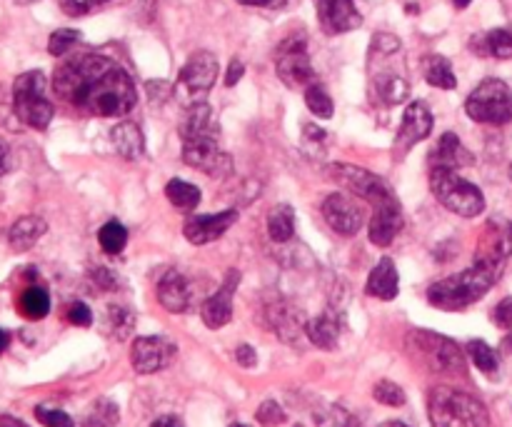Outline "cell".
Wrapping results in <instances>:
<instances>
[{
	"instance_id": "cell-7",
	"label": "cell",
	"mask_w": 512,
	"mask_h": 427,
	"mask_svg": "<svg viewBox=\"0 0 512 427\" xmlns=\"http://www.w3.org/2000/svg\"><path fill=\"white\" fill-rule=\"evenodd\" d=\"M218 80V58L210 50H200L188 58L178 75V83L173 85V95L183 108H195L208 100V93L213 90Z\"/></svg>"
},
{
	"instance_id": "cell-4",
	"label": "cell",
	"mask_w": 512,
	"mask_h": 427,
	"mask_svg": "<svg viewBox=\"0 0 512 427\" xmlns=\"http://www.w3.org/2000/svg\"><path fill=\"white\" fill-rule=\"evenodd\" d=\"M428 415L433 427H490L485 405L473 395L450 385H438L428 395Z\"/></svg>"
},
{
	"instance_id": "cell-45",
	"label": "cell",
	"mask_w": 512,
	"mask_h": 427,
	"mask_svg": "<svg viewBox=\"0 0 512 427\" xmlns=\"http://www.w3.org/2000/svg\"><path fill=\"white\" fill-rule=\"evenodd\" d=\"M493 320L498 328H508V330L512 328V298L500 300L498 308H495L493 313Z\"/></svg>"
},
{
	"instance_id": "cell-41",
	"label": "cell",
	"mask_w": 512,
	"mask_h": 427,
	"mask_svg": "<svg viewBox=\"0 0 512 427\" xmlns=\"http://www.w3.org/2000/svg\"><path fill=\"white\" fill-rule=\"evenodd\" d=\"M133 323L135 318L130 310L120 308V305L118 308H110V325L115 328V335H118V338H128L130 330H133Z\"/></svg>"
},
{
	"instance_id": "cell-55",
	"label": "cell",
	"mask_w": 512,
	"mask_h": 427,
	"mask_svg": "<svg viewBox=\"0 0 512 427\" xmlns=\"http://www.w3.org/2000/svg\"><path fill=\"white\" fill-rule=\"evenodd\" d=\"M380 427H410V425H405V423H400V420H390V423H383Z\"/></svg>"
},
{
	"instance_id": "cell-2",
	"label": "cell",
	"mask_w": 512,
	"mask_h": 427,
	"mask_svg": "<svg viewBox=\"0 0 512 427\" xmlns=\"http://www.w3.org/2000/svg\"><path fill=\"white\" fill-rule=\"evenodd\" d=\"M500 275H503V270L490 268L485 263H473V268L430 285L428 303L438 310H448V313L465 310L478 303L480 298H485L490 288L500 280Z\"/></svg>"
},
{
	"instance_id": "cell-39",
	"label": "cell",
	"mask_w": 512,
	"mask_h": 427,
	"mask_svg": "<svg viewBox=\"0 0 512 427\" xmlns=\"http://www.w3.org/2000/svg\"><path fill=\"white\" fill-rule=\"evenodd\" d=\"M35 418H38L45 427H75L73 418H70L68 413L55 408H45V405H38V408H35Z\"/></svg>"
},
{
	"instance_id": "cell-10",
	"label": "cell",
	"mask_w": 512,
	"mask_h": 427,
	"mask_svg": "<svg viewBox=\"0 0 512 427\" xmlns=\"http://www.w3.org/2000/svg\"><path fill=\"white\" fill-rule=\"evenodd\" d=\"M183 160L195 170H203L210 178L225 180L233 173V158L223 153L218 138L200 135V138H183Z\"/></svg>"
},
{
	"instance_id": "cell-37",
	"label": "cell",
	"mask_w": 512,
	"mask_h": 427,
	"mask_svg": "<svg viewBox=\"0 0 512 427\" xmlns=\"http://www.w3.org/2000/svg\"><path fill=\"white\" fill-rule=\"evenodd\" d=\"M373 398L378 400V403L388 405V408H403L405 405V390L400 388V385L390 383V380H380L378 385L373 388Z\"/></svg>"
},
{
	"instance_id": "cell-9",
	"label": "cell",
	"mask_w": 512,
	"mask_h": 427,
	"mask_svg": "<svg viewBox=\"0 0 512 427\" xmlns=\"http://www.w3.org/2000/svg\"><path fill=\"white\" fill-rule=\"evenodd\" d=\"M328 175H330V180L345 185L350 193L358 195V198H363V200H368V203H373L375 208L383 203H390V200H395V193L390 190V185L380 178V175L370 173V170H365V168H358V165L335 163L328 168Z\"/></svg>"
},
{
	"instance_id": "cell-40",
	"label": "cell",
	"mask_w": 512,
	"mask_h": 427,
	"mask_svg": "<svg viewBox=\"0 0 512 427\" xmlns=\"http://www.w3.org/2000/svg\"><path fill=\"white\" fill-rule=\"evenodd\" d=\"M255 418H258V423L263 427H275L285 423L283 408H280L275 400H265V403L258 408V413H255Z\"/></svg>"
},
{
	"instance_id": "cell-58",
	"label": "cell",
	"mask_w": 512,
	"mask_h": 427,
	"mask_svg": "<svg viewBox=\"0 0 512 427\" xmlns=\"http://www.w3.org/2000/svg\"><path fill=\"white\" fill-rule=\"evenodd\" d=\"M510 238H512V223H510Z\"/></svg>"
},
{
	"instance_id": "cell-19",
	"label": "cell",
	"mask_w": 512,
	"mask_h": 427,
	"mask_svg": "<svg viewBox=\"0 0 512 427\" xmlns=\"http://www.w3.org/2000/svg\"><path fill=\"white\" fill-rule=\"evenodd\" d=\"M158 300L168 313H185L190 308V300H193L185 275L178 270H168L158 283Z\"/></svg>"
},
{
	"instance_id": "cell-50",
	"label": "cell",
	"mask_w": 512,
	"mask_h": 427,
	"mask_svg": "<svg viewBox=\"0 0 512 427\" xmlns=\"http://www.w3.org/2000/svg\"><path fill=\"white\" fill-rule=\"evenodd\" d=\"M150 427H183L178 418H173V415H165V418H158Z\"/></svg>"
},
{
	"instance_id": "cell-54",
	"label": "cell",
	"mask_w": 512,
	"mask_h": 427,
	"mask_svg": "<svg viewBox=\"0 0 512 427\" xmlns=\"http://www.w3.org/2000/svg\"><path fill=\"white\" fill-rule=\"evenodd\" d=\"M470 3H473V0H453V5H455V8H458V10H465Z\"/></svg>"
},
{
	"instance_id": "cell-56",
	"label": "cell",
	"mask_w": 512,
	"mask_h": 427,
	"mask_svg": "<svg viewBox=\"0 0 512 427\" xmlns=\"http://www.w3.org/2000/svg\"><path fill=\"white\" fill-rule=\"evenodd\" d=\"M345 427H363V423H360V420H355V418H348V423H345Z\"/></svg>"
},
{
	"instance_id": "cell-44",
	"label": "cell",
	"mask_w": 512,
	"mask_h": 427,
	"mask_svg": "<svg viewBox=\"0 0 512 427\" xmlns=\"http://www.w3.org/2000/svg\"><path fill=\"white\" fill-rule=\"evenodd\" d=\"M103 3H108V0H63V10L68 15H85Z\"/></svg>"
},
{
	"instance_id": "cell-14",
	"label": "cell",
	"mask_w": 512,
	"mask_h": 427,
	"mask_svg": "<svg viewBox=\"0 0 512 427\" xmlns=\"http://www.w3.org/2000/svg\"><path fill=\"white\" fill-rule=\"evenodd\" d=\"M315 13L320 28L328 35H343L363 25L353 0H315Z\"/></svg>"
},
{
	"instance_id": "cell-18",
	"label": "cell",
	"mask_w": 512,
	"mask_h": 427,
	"mask_svg": "<svg viewBox=\"0 0 512 427\" xmlns=\"http://www.w3.org/2000/svg\"><path fill=\"white\" fill-rule=\"evenodd\" d=\"M235 220H238L235 210H225V213L218 215H198V218H190L185 223L183 233L193 245H208L218 240L223 233H228Z\"/></svg>"
},
{
	"instance_id": "cell-21",
	"label": "cell",
	"mask_w": 512,
	"mask_h": 427,
	"mask_svg": "<svg viewBox=\"0 0 512 427\" xmlns=\"http://www.w3.org/2000/svg\"><path fill=\"white\" fill-rule=\"evenodd\" d=\"M465 165H473V153H470V150L460 143L458 135L445 133L433 153V168L460 170V168H465Z\"/></svg>"
},
{
	"instance_id": "cell-15",
	"label": "cell",
	"mask_w": 512,
	"mask_h": 427,
	"mask_svg": "<svg viewBox=\"0 0 512 427\" xmlns=\"http://www.w3.org/2000/svg\"><path fill=\"white\" fill-rule=\"evenodd\" d=\"M433 130V115H430L428 105L415 100L405 108L403 123H400L398 135H395V153L403 158L418 140H425Z\"/></svg>"
},
{
	"instance_id": "cell-20",
	"label": "cell",
	"mask_w": 512,
	"mask_h": 427,
	"mask_svg": "<svg viewBox=\"0 0 512 427\" xmlns=\"http://www.w3.org/2000/svg\"><path fill=\"white\" fill-rule=\"evenodd\" d=\"M268 320L270 325H273L275 333H278L285 343H295V340L300 338V333L308 328V325L303 323V315H300L293 305L285 303V300H275V303L268 305Z\"/></svg>"
},
{
	"instance_id": "cell-57",
	"label": "cell",
	"mask_w": 512,
	"mask_h": 427,
	"mask_svg": "<svg viewBox=\"0 0 512 427\" xmlns=\"http://www.w3.org/2000/svg\"><path fill=\"white\" fill-rule=\"evenodd\" d=\"M230 427H245V425H240V423H235V425H230Z\"/></svg>"
},
{
	"instance_id": "cell-35",
	"label": "cell",
	"mask_w": 512,
	"mask_h": 427,
	"mask_svg": "<svg viewBox=\"0 0 512 427\" xmlns=\"http://www.w3.org/2000/svg\"><path fill=\"white\" fill-rule=\"evenodd\" d=\"M305 105H308L310 113L318 115V118H333V98H330L328 90H325L323 85L315 83L310 85V88H305Z\"/></svg>"
},
{
	"instance_id": "cell-22",
	"label": "cell",
	"mask_w": 512,
	"mask_h": 427,
	"mask_svg": "<svg viewBox=\"0 0 512 427\" xmlns=\"http://www.w3.org/2000/svg\"><path fill=\"white\" fill-rule=\"evenodd\" d=\"M368 295L378 300H395L398 298L400 290V278H398V268L390 258H383L378 265L373 268L368 278Z\"/></svg>"
},
{
	"instance_id": "cell-17",
	"label": "cell",
	"mask_w": 512,
	"mask_h": 427,
	"mask_svg": "<svg viewBox=\"0 0 512 427\" xmlns=\"http://www.w3.org/2000/svg\"><path fill=\"white\" fill-rule=\"evenodd\" d=\"M403 230V210H400L398 198L390 200V203H383L375 208L373 220L368 225L370 243L378 245V248H388L398 233Z\"/></svg>"
},
{
	"instance_id": "cell-6",
	"label": "cell",
	"mask_w": 512,
	"mask_h": 427,
	"mask_svg": "<svg viewBox=\"0 0 512 427\" xmlns=\"http://www.w3.org/2000/svg\"><path fill=\"white\" fill-rule=\"evenodd\" d=\"M13 110L23 125L45 130L53 120V103L48 100V83L40 70L23 73L13 85Z\"/></svg>"
},
{
	"instance_id": "cell-49",
	"label": "cell",
	"mask_w": 512,
	"mask_h": 427,
	"mask_svg": "<svg viewBox=\"0 0 512 427\" xmlns=\"http://www.w3.org/2000/svg\"><path fill=\"white\" fill-rule=\"evenodd\" d=\"M8 163H10V150L8 145H5V140H0V175L8 170Z\"/></svg>"
},
{
	"instance_id": "cell-16",
	"label": "cell",
	"mask_w": 512,
	"mask_h": 427,
	"mask_svg": "<svg viewBox=\"0 0 512 427\" xmlns=\"http://www.w3.org/2000/svg\"><path fill=\"white\" fill-rule=\"evenodd\" d=\"M238 283H240V273L238 270H230V273L225 275L223 288H220L215 295H210V298L203 303V308H200V318H203V323L208 325L210 330L225 328V325L233 320V295L235 290H238Z\"/></svg>"
},
{
	"instance_id": "cell-11",
	"label": "cell",
	"mask_w": 512,
	"mask_h": 427,
	"mask_svg": "<svg viewBox=\"0 0 512 427\" xmlns=\"http://www.w3.org/2000/svg\"><path fill=\"white\" fill-rule=\"evenodd\" d=\"M275 70H278V78L288 88H310V85L318 83V75H315L313 63H310L303 38H290L280 45Z\"/></svg>"
},
{
	"instance_id": "cell-13",
	"label": "cell",
	"mask_w": 512,
	"mask_h": 427,
	"mask_svg": "<svg viewBox=\"0 0 512 427\" xmlns=\"http://www.w3.org/2000/svg\"><path fill=\"white\" fill-rule=\"evenodd\" d=\"M175 353H178V348H175L168 338L148 335V338L135 340L133 350H130V360H133L135 373L153 375L168 368V365L173 363Z\"/></svg>"
},
{
	"instance_id": "cell-12",
	"label": "cell",
	"mask_w": 512,
	"mask_h": 427,
	"mask_svg": "<svg viewBox=\"0 0 512 427\" xmlns=\"http://www.w3.org/2000/svg\"><path fill=\"white\" fill-rule=\"evenodd\" d=\"M323 218L343 238H353L365 225V208L345 193H333L323 200Z\"/></svg>"
},
{
	"instance_id": "cell-25",
	"label": "cell",
	"mask_w": 512,
	"mask_h": 427,
	"mask_svg": "<svg viewBox=\"0 0 512 427\" xmlns=\"http://www.w3.org/2000/svg\"><path fill=\"white\" fill-rule=\"evenodd\" d=\"M48 225H45L43 218H35V215H28V218H20L18 223L10 228L8 240L13 245V250L23 253V250H30L40 238L45 235Z\"/></svg>"
},
{
	"instance_id": "cell-31",
	"label": "cell",
	"mask_w": 512,
	"mask_h": 427,
	"mask_svg": "<svg viewBox=\"0 0 512 427\" xmlns=\"http://www.w3.org/2000/svg\"><path fill=\"white\" fill-rule=\"evenodd\" d=\"M18 310L28 320H43L50 313V295L43 288H28L18 298Z\"/></svg>"
},
{
	"instance_id": "cell-30",
	"label": "cell",
	"mask_w": 512,
	"mask_h": 427,
	"mask_svg": "<svg viewBox=\"0 0 512 427\" xmlns=\"http://www.w3.org/2000/svg\"><path fill=\"white\" fill-rule=\"evenodd\" d=\"M268 233L273 243H288L295 235V210L290 205H278L268 215Z\"/></svg>"
},
{
	"instance_id": "cell-47",
	"label": "cell",
	"mask_w": 512,
	"mask_h": 427,
	"mask_svg": "<svg viewBox=\"0 0 512 427\" xmlns=\"http://www.w3.org/2000/svg\"><path fill=\"white\" fill-rule=\"evenodd\" d=\"M243 73H245V65L240 63V60H233L228 68V75H225V85H228V88H233V85L243 78Z\"/></svg>"
},
{
	"instance_id": "cell-5",
	"label": "cell",
	"mask_w": 512,
	"mask_h": 427,
	"mask_svg": "<svg viewBox=\"0 0 512 427\" xmlns=\"http://www.w3.org/2000/svg\"><path fill=\"white\" fill-rule=\"evenodd\" d=\"M430 188L433 195L460 218H478L485 210V195L478 185L460 178L458 170L433 168L430 170Z\"/></svg>"
},
{
	"instance_id": "cell-27",
	"label": "cell",
	"mask_w": 512,
	"mask_h": 427,
	"mask_svg": "<svg viewBox=\"0 0 512 427\" xmlns=\"http://www.w3.org/2000/svg\"><path fill=\"white\" fill-rule=\"evenodd\" d=\"M473 50L478 55H493L498 60L512 58V33L505 28H495L490 33L473 38Z\"/></svg>"
},
{
	"instance_id": "cell-38",
	"label": "cell",
	"mask_w": 512,
	"mask_h": 427,
	"mask_svg": "<svg viewBox=\"0 0 512 427\" xmlns=\"http://www.w3.org/2000/svg\"><path fill=\"white\" fill-rule=\"evenodd\" d=\"M78 43H80L78 30L60 28L50 35L48 50H50V55H65V53H70V50H73Z\"/></svg>"
},
{
	"instance_id": "cell-29",
	"label": "cell",
	"mask_w": 512,
	"mask_h": 427,
	"mask_svg": "<svg viewBox=\"0 0 512 427\" xmlns=\"http://www.w3.org/2000/svg\"><path fill=\"white\" fill-rule=\"evenodd\" d=\"M410 93V85L398 73H380L375 78V95L383 105H400Z\"/></svg>"
},
{
	"instance_id": "cell-1",
	"label": "cell",
	"mask_w": 512,
	"mask_h": 427,
	"mask_svg": "<svg viewBox=\"0 0 512 427\" xmlns=\"http://www.w3.org/2000/svg\"><path fill=\"white\" fill-rule=\"evenodd\" d=\"M53 88L60 100L95 118H120L138 103L130 75L115 60L80 53L55 70Z\"/></svg>"
},
{
	"instance_id": "cell-8",
	"label": "cell",
	"mask_w": 512,
	"mask_h": 427,
	"mask_svg": "<svg viewBox=\"0 0 512 427\" xmlns=\"http://www.w3.org/2000/svg\"><path fill=\"white\" fill-rule=\"evenodd\" d=\"M465 113L485 125H505L512 120V90L503 80L488 78L468 95Z\"/></svg>"
},
{
	"instance_id": "cell-34",
	"label": "cell",
	"mask_w": 512,
	"mask_h": 427,
	"mask_svg": "<svg viewBox=\"0 0 512 427\" xmlns=\"http://www.w3.org/2000/svg\"><path fill=\"white\" fill-rule=\"evenodd\" d=\"M468 355L473 360L475 368L485 375H495L500 368V358L493 348H490L485 340H470L468 343Z\"/></svg>"
},
{
	"instance_id": "cell-32",
	"label": "cell",
	"mask_w": 512,
	"mask_h": 427,
	"mask_svg": "<svg viewBox=\"0 0 512 427\" xmlns=\"http://www.w3.org/2000/svg\"><path fill=\"white\" fill-rule=\"evenodd\" d=\"M165 198H168L175 208L193 210L195 205L200 203V190L195 188L193 183H185V180L175 178L165 185Z\"/></svg>"
},
{
	"instance_id": "cell-42",
	"label": "cell",
	"mask_w": 512,
	"mask_h": 427,
	"mask_svg": "<svg viewBox=\"0 0 512 427\" xmlns=\"http://www.w3.org/2000/svg\"><path fill=\"white\" fill-rule=\"evenodd\" d=\"M373 53H378V55L400 53V40L390 33H378L373 38Z\"/></svg>"
},
{
	"instance_id": "cell-59",
	"label": "cell",
	"mask_w": 512,
	"mask_h": 427,
	"mask_svg": "<svg viewBox=\"0 0 512 427\" xmlns=\"http://www.w3.org/2000/svg\"><path fill=\"white\" fill-rule=\"evenodd\" d=\"M510 180H512V165H510Z\"/></svg>"
},
{
	"instance_id": "cell-53",
	"label": "cell",
	"mask_w": 512,
	"mask_h": 427,
	"mask_svg": "<svg viewBox=\"0 0 512 427\" xmlns=\"http://www.w3.org/2000/svg\"><path fill=\"white\" fill-rule=\"evenodd\" d=\"M5 345H8V333H5L3 328H0V353L5 350Z\"/></svg>"
},
{
	"instance_id": "cell-3",
	"label": "cell",
	"mask_w": 512,
	"mask_h": 427,
	"mask_svg": "<svg viewBox=\"0 0 512 427\" xmlns=\"http://www.w3.org/2000/svg\"><path fill=\"white\" fill-rule=\"evenodd\" d=\"M405 355L415 368L430 375H465V355L450 338L430 330H413L405 335Z\"/></svg>"
},
{
	"instance_id": "cell-36",
	"label": "cell",
	"mask_w": 512,
	"mask_h": 427,
	"mask_svg": "<svg viewBox=\"0 0 512 427\" xmlns=\"http://www.w3.org/2000/svg\"><path fill=\"white\" fill-rule=\"evenodd\" d=\"M118 418V408L110 400H98L85 418V427H115Z\"/></svg>"
},
{
	"instance_id": "cell-46",
	"label": "cell",
	"mask_w": 512,
	"mask_h": 427,
	"mask_svg": "<svg viewBox=\"0 0 512 427\" xmlns=\"http://www.w3.org/2000/svg\"><path fill=\"white\" fill-rule=\"evenodd\" d=\"M235 360H238V365H243V368H255V365H258V353H255L250 345H238Z\"/></svg>"
},
{
	"instance_id": "cell-33",
	"label": "cell",
	"mask_w": 512,
	"mask_h": 427,
	"mask_svg": "<svg viewBox=\"0 0 512 427\" xmlns=\"http://www.w3.org/2000/svg\"><path fill=\"white\" fill-rule=\"evenodd\" d=\"M98 243L108 255L123 253V248L128 245V230H125V225L118 223V220H108V223L100 228Z\"/></svg>"
},
{
	"instance_id": "cell-52",
	"label": "cell",
	"mask_w": 512,
	"mask_h": 427,
	"mask_svg": "<svg viewBox=\"0 0 512 427\" xmlns=\"http://www.w3.org/2000/svg\"><path fill=\"white\" fill-rule=\"evenodd\" d=\"M503 353L505 355L512 353V328H510V333L505 335V340H503Z\"/></svg>"
},
{
	"instance_id": "cell-48",
	"label": "cell",
	"mask_w": 512,
	"mask_h": 427,
	"mask_svg": "<svg viewBox=\"0 0 512 427\" xmlns=\"http://www.w3.org/2000/svg\"><path fill=\"white\" fill-rule=\"evenodd\" d=\"M243 5H253V8H278L285 0H238Z\"/></svg>"
},
{
	"instance_id": "cell-24",
	"label": "cell",
	"mask_w": 512,
	"mask_h": 427,
	"mask_svg": "<svg viewBox=\"0 0 512 427\" xmlns=\"http://www.w3.org/2000/svg\"><path fill=\"white\" fill-rule=\"evenodd\" d=\"M110 140H113L115 150L123 155L125 160H138L143 155V133L135 123H118L113 130H110Z\"/></svg>"
},
{
	"instance_id": "cell-51",
	"label": "cell",
	"mask_w": 512,
	"mask_h": 427,
	"mask_svg": "<svg viewBox=\"0 0 512 427\" xmlns=\"http://www.w3.org/2000/svg\"><path fill=\"white\" fill-rule=\"evenodd\" d=\"M0 427H30V425H25L23 420L13 418V415H0Z\"/></svg>"
},
{
	"instance_id": "cell-23",
	"label": "cell",
	"mask_w": 512,
	"mask_h": 427,
	"mask_svg": "<svg viewBox=\"0 0 512 427\" xmlns=\"http://www.w3.org/2000/svg\"><path fill=\"white\" fill-rule=\"evenodd\" d=\"M305 333H308L310 343H313L315 348H320V350L338 348L340 318L333 313V310H328V313H323L320 318L310 320L308 328H305Z\"/></svg>"
},
{
	"instance_id": "cell-26",
	"label": "cell",
	"mask_w": 512,
	"mask_h": 427,
	"mask_svg": "<svg viewBox=\"0 0 512 427\" xmlns=\"http://www.w3.org/2000/svg\"><path fill=\"white\" fill-rule=\"evenodd\" d=\"M183 138H200V135H210V138H218L220 128L213 118V110L208 103L195 105L188 110V118H185L183 128H180Z\"/></svg>"
},
{
	"instance_id": "cell-28",
	"label": "cell",
	"mask_w": 512,
	"mask_h": 427,
	"mask_svg": "<svg viewBox=\"0 0 512 427\" xmlns=\"http://www.w3.org/2000/svg\"><path fill=\"white\" fill-rule=\"evenodd\" d=\"M423 75L433 88L453 90L458 85V78L453 73V65L443 55H425L423 58Z\"/></svg>"
},
{
	"instance_id": "cell-43",
	"label": "cell",
	"mask_w": 512,
	"mask_h": 427,
	"mask_svg": "<svg viewBox=\"0 0 512 427\" xmlns=\"http://www.w3.org/2000/svg\"><path fill=\"white\" fill-rule=\"evenodd\" d=\"M68 320L73 325H78V328H88L93 323V313H90V308L85 303H73L68 308Z\"/></svg>"
}]
</instances>
